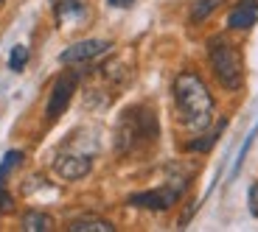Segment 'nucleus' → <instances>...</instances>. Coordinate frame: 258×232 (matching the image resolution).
<instances>
[{"mask_svg": "<svg viewBox=\"0 0 258 232\" xmlns=\"http://www.w3.org/2000/svg\"><path fill=\"white\" fill-rule=\"evenodd\" d=\"M174 103L182 126L191 132H205L213 121V98L197 73H180L174 78Z\"/></svg>", "mask_w": 258, "mask_h": 232, "instance_id": "nucleus-1", "label": "nucleus"}, {"mask_svg": "<svg viewBox=\"0 0 258 232\" xmlns=\"http://www.w3.org/2000/svg\"><path fill=\"white\" fill-rule=\"evenodd\" d=\"M53 12H56V20L62 23V26H73V23L87 20V6H84V0H59Z\"/></svg>", "mask_w": 258, "mask_h": 232, "instance_id": "nucleus-9", "label": "nucleus"}, {"mask_svg": "<svg viewBox=\"0 0 258 232\" xmlns=\"http://www.w3.org/2000/svg\"><path fill=\"white\" fill-rule=\"evenodd\" d=\"M247 201H250V213L258 218V182L250 185V193H247Z\"/></svg>", "mask_w": 258, "mask_h": 232, "instance_id": "nucleus-16", "label": "nucleus"}, {"mask_svg": "<svg viewBox=\"0 0 258 232\" xmlns=\"http://www.w3.org/2000/svg\"><path fill=\"white\" fill-rule=\"evenodd\" d=\"M20 160H23V154H20V151H9V154L3 157V162H0V185H3V179H6L14 168L20 165Z\"/></svg>", "mask_w": 258, "mask_h": 232, "instance_id": "nucleus-15", "label": "nucleus"}, {"mask_svg": "<svg viewBox=\"0 0 258 232\" xmlns=\"http://www.w3.org/2000/svg\"><path fill=\"white\" fill-rule=\"evenodd\" d=\"M222 129H225V121H219V126H216L211 135H205L202 140H191V143H188V151H208V149H213V143L219 140Z\"/></svg>", "mask_w": 258, "mask_h": 232, "instance_id": "nucleus-13", "label": "nucleus"}, {"mask_svg": "<svg viewBox=\"0 0 258 232\" xmlns=\"http://www.w3.org/2000/svg\"><path fill=\"white\" fill-rule=\"evenodd\" d=\"M12 204H14L12 196L6 193V187L0 185V213H9V210H12Z\"/></svg>", "mask_w": 258, "mask_h": 232, "instance_id": "nucleus-17", "label": "nucleus"}, {"mask_svg": "<svg viewBox=\"0 0 258 232\" xmlns=\"http://www.w3.org/2000/svg\"><path fill=\"white\" fill-rule=\"evenodd\" d=\"M26 62H28V48L26 45H14L12 56H9V67H12L14 73H20L23 67H26Z\"/></svg>", "mask_w": 258, "mask_h": 232, "instance_id": "nucleus-14", "label": "nucleus"}, {"mask_svg": "<svg viewBox=\"0 0 258 232\" xmlns=\"http://www.w3.org/2000/svg\"><path fill=\"white\" fill-rule=\"evenodd\" d=\"M222 3H225V0H197L194 9H191V23H205Z\"/></svg>", "mask_w": 258, "mask_h": 232, "instance_id": "nucleus-12", "label": "nucleus"}, {"mask_svg": "<svg viewBox=\"0 0 258 232\" xmlns=\"http://www.w3.org/2000/svg\"><path fill=\"white\" fill-rule=\"evenodd\" d=\"M51 226H53V221L45 213H26L23 215V229L26 232H48Z\"/></svg>", "mask_w": 258, "mask_h": 232, "instance_id": "nucleus-11", "label": "nucleus"}, {"mask_svg": "<svg viewBox=\"0 0 258 232\" xmlns=\"http://www.w3.org/2000/svg\"><path fill=\"white\" fill-rule=\"evenodd\" d=\"M68 229L71 232H115V226L104 218H76Z\"/></svg>", "mask_w": 258, "mask_h": 232, "instance_id": "nucleus-10", "label": "nucleus"}, {"mask_svg": "<svg viewBox=\"0 0 258 232\" xmlns=\"http://www.w3.org/2000/svg\"><path fill=\"white\" fill-rule=\"evenodd\" d=\"M110 42L107 39H82V42H73L71 48H64L59 53V62L62 65H82V62H93V59L104 56L110 51Z\"/></svg>", "mask_w": 258, "mask_h": 232, "instance_id": "nucleus-6", "label": "nucleus"}, {"mask_svg": "<svg viewBox=\"0 0 258 232\" xmlns=\"http://www.w3.org/2000/svg\"><path fill=\"white\" fill-rule=\"evenodd\" d=\"M90 168H93L90 154H79V151H62L56 157V162H53V171L68 182H76L82 176H87Z\"/></svg>", "mask_w": 258, "mask_h": 232, "instance_id": "nucleus-7", "label": "nucleus"}, {"mask_svg": "<svg viewBox=\"0 0 258 232\" xmlns=\"http://www.w3.org/2000/svg\"><path fill=\"white\" fill-rule=\"evenodd\" d=\"M0 3H3V0H0Z\"/></svg>", "mask_w": 258, "mask_h": 232, "instance_id": "nucleus-19", "label": "nucleus"}, {"mask_svg": "<svg viewBox=\"0 0 258 232\" xmlns=\"http://www.w3.org/2000/svg\"><path fill=\"white\" fill-rule=\"evenodd\" d=\"M76 84H79V76L76 73H62V76L53 81V90H51V98H48V106H45V115L48 121H56L68 103H71L73 92H76Z\"/></svg>", "mask_w": 258, "mask_h": 232, "instance_id": "nucleus-5", "label": "nucleus"}, {"mask_svg": "<svg viewBox=\"0 0 258 232\" xmlns=\"http://www.w3.org/2000/svg\"><path fill=\"white\" fill-rule=\"evenodd\" d=\"M110 6H118V9H126V6H132V0H110Z\"/></svg>", "mask_w": 258, "mask_h": 232, "instance_id": "nucleus-18", "label": "nucleus"}, {"mask_svg": "<svg viewBox=\"0 0 258 232\" xmlns=\"http://www.w3.org/2000/svg\"><path fill=\"white\" fill-rule=\"evenodd\" d=\"M258 20V0H241L239 6L230 12L227 17V28H236V31H244V28H252Z\"/></svg>", "mask_w": 258, "mask_h": 232, "instance_id": "nucleus-8", "label": "nucleus"}, {"mask_svg": "<svg viewBox=\"0 0 258 232\" xmlns=\"http://www.w3.org/2000/svg\"><path fill=\"white\" fill-rule=\"evenodd\" d=\"M188 187V176H180V179H168L163 187L157 190H146V193H135L129 196V204L132 207H143V210H168V207H174L177 199L185 193Z\"/></svg>", "mask_w": 258, "mask_h": 232, "instance_id": "nucleus-4", "label": "nucleus"}, {"mask_svg": "<svg viewBox=\"0 0 258 232\" xmlns=\"http://www.w3.org/2000/svg\"><path fill=\"white\" fill-rule=\"evenodd\" d=\"M208 59H211L213 76L225 90H241L244 84V62L236 45H230L225 37H213L208 42Z\"/></svg>", "mask_w": 258, "mask_h": 232, "instance_id": "nucleus-3", "label": "nucleus"}, {"mask_svg": "<svg viewBox=\"0 0 258 232\" xmlns=\"http://www.w3.org/2000/svg\"><path fill=\"white\" fill-rule=\"evenodd\" d=\"M157 137H160V126H157L155 112L146 109V106H129L118 118L115 151L118 154H135V151L152 146Z\"/></svg>", "mask_w": 258, "mask_h": 232, "instance_id": "nucleus-2", "label": "nucleus"}]
</instances>
